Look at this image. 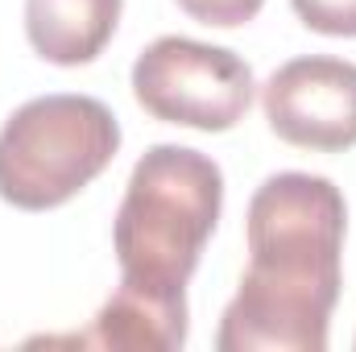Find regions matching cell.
Returning a JSON list of instances; mask_svg holds the SVG:
<instances>
[{"label":"cell","instance_id":"8992f818","mask_svg":"<svg viewBox=\"0 0 356 352\" xmlns=\"http://www.w3.org/2000/svg\"><path fill=\"white\" fill-rule=\"evenodd\" d=\"M79 344L116 352H170L186 344V290H158L124 282L99 307L95 323Z\"/></svg>","mask_w":356,"mask_h":352},{"label":"cell","instance_id":"52a82bcc","mask_svg":"<svg viewBox=\"0 0 356 352\" xmlns=\"http://www.w3.org/2000/svg\"><path fill=\"white\" fill-rule=\"evenodd\" d=\"M124 0H25V38L54 67H83L104 54Z\"/></svg>","mask_w":356,"mask_h":352},{"label":"cell","instance_id":"6da1fadb","mask_svg":"<svg viewBox=\"0 0 356 352\" xmlns=\"http://www.w3.org/2000/svg\"><path fill=\"white\" fill-rule=\"evenodd\" d=\"M249 269L224 307L220 352H323L344 286L348 203L323 175L282 170L249 199Z\"/></svg>","mask_w":356,"mask_h":352},{"label":"cell","instance_id":"5b68a950","mask_svg":"<svg viewBox=\"0 0 356 352\" xmlns=\"http://www.w3.org/2000/svg\"><path fill=\"white\" fill-rule=\"evenodd\" d=\"M261 108L286 145L344 154L356 145V63L332 54L290 58L266 79Z\"/></svg>","mask_w":356,"mask_h":352},{"label":"cell","instance_id":"7a4b0ae2","mask_svg":"<svg viewBox=\"0 0 356 352\" xmlns=\"http://www.w3.org/2000/svg\"><path fill=\"white\" fill-rule=\"evenodd\" d=\"M224 207L220 166L186 145H154L133 166L112 224L124 282L186 290Z\"/></svg>","mask_w":356,"mask_h":352},{"label":"cell","instance_id":"277c9868","mask_svg":"<svg viewBox=\"0 0 356 352\" xmlns=\"http://www.w3.org/2000/svg\"><path fill=\"white\" fill-rule=\"evenodd\" d=\"M253 71L236 50L195 38H158L133 63L137 104L154 120L199 133L236 129L253 104Z\"/></svg>","mask_w":356,"mask_h":352},{"label":"cell","instance_id":"3957f363","mask_svg":"<svg viewBox=\"0 0 356 352\" xmlns=\"http://www.w3.org/2000/svg\"><path fill=\"white\" fill-rule=\"evenodd\" d=\"M120 150V120L95 95H38L0 125V199L21 211L71 203Z\"/></svg>","mask_w":356,"mask_h":352},{"label":"cell","instance_id":"9c48e42d","mask_svg":"<svg viewBox=\"0 0 356 352\" xmlns=\"http://www.w3.org/2000/svg\"><path fill=\"white\" fill-rule=\"evenodd\" d=\"M178 8L199 21V25H216V29H236V25H249L266 0H175Z\"/></svg>","mask_w":356,"mask_h":352},{"label":"cell","instance_id":"ba28073f","mask_svg":"<svg viewBox=\"0 0 356 352\" xmlns=\"http://www.w3.org/2000/svg\"><path fill=\"white\" fill-rule=\"evenodd\" d=\"M298 21L327 38H356V0H290Z\"/></svg>","mask_w":356,"mask_h":352}]
</instances>
